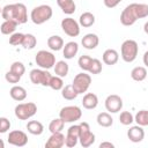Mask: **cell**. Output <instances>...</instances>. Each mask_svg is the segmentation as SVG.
<instances>
[{
  "label": "cell",
  "instance_id": "obj_1",
  "mask_svg": "<svg viewBox=\"0 0 148 148\" xmlns=\"http://www.w3.org/2000/svg\"><path fill=\"white\" fill-rule=\"evenodd\" d=\"M148 16V5L146 3H131L124 8L120 14V22L125 27L133 25L136 20Z\"/></svg>",
  "mask_w": 148,
  "mask_h": 148
},
{
  "label": "cell",
  "instance_id": "obj_2",
  "mask_svg": "<svg viewBox=\"0 0 148 148\" xmlns=\"http://www.w3.org/2000/svg\"><path fill=\"white\" fill-rule=\"evenodd\" d=\"M1 16L3 20H13L18 24H23L28 21L27 7L21 2L6 5L1 10Z\"/></svg>",
  "mask_w": 148,
  "mask_h": 148
},
{
  "label": "cell",
  "instance_id": "obj_3",
  "mask_svg": "<svg viewBox=\"0 0 148 148\" xmlns=\"http://www.w3.org/2000/svg\"><path fill=\"white\" fill-rule=\"evenodd\" d=\"M52 14H53V10L49 5H40V6L35 7L31 10L30 18L35 24L39 25L49 21L52 17Z\"/></svg>",
  "mask_w": 148,
  "mask_h": 148
},
{
  "label": "cell",
  "instance_id": "obj_4",
  "mask_svg": "<svg viewBox=\"0 0 148 148\" xmlns=\"http://www.w3.org/2000/svg\"><path fill=\"white\" fill-rule=\"evenodd\" d=\"M139 52V46L138 43L133 39H126L120 47V53H121V58L124 61L126 62H132L136 59Z\"/></svg>",
  "mask_w": 148,
  "mask_h": 148
},
{
  "label": "cell",
  "instance_id": "obj_5",
  "mask_svg": "<svg viewBox=\"0 0 148 148\" xmlns=\"http://www.w3.org/2000/svg\"><path fill=\"white\" fill-rule=\"evenodd\" d=\"M15 116L16 118H18L20 120H27L31 117H34L37 112V105L32 102H28V103H21L17 104L15 106Z\"/></svg>",
  "mask_w": 148,
  "mask_h": 148
},
{
  "label": "cell",
  "instance_id": "obj_6",
  "mask_svg": "<svg viewBox=\"0 0 148 148\" xmlns=\"http://www.w3.org/2000/svg\"><path fill=\"white\" fill-rule=\"evenodd\" d=\"M35 61L40 68L50 69L56 65V57L53 56V53H51L46 50H40L37 52Z\"/></svg>",
  "mask_w": 148,
  "mask_h": 148
},
{
  "label": "cell",
  "instance_id": "obj_7",
  "mask_svg": "<svg viewBox=\"0 0 148 148\" xmlns=\"http://www.w3.org/2000/svg\"><path fill=\"white\" fill-rule=\"evenodd\" d=\"M82 116V111L79 106L76 105H68L65 106L60 110L59 117L65 121V123H74L79 120Z\"/></svg>",
  "mask_w": 148,
  "mask_h": 148
},
{
  "label": "cell",
  "instance_id": "obj_8",
  "mask_svg": "<svg viewBox=\"0 0 148 148\" xmlns=\"http://www.w3.org/2000/svg\"><path fill=\"white\" fill-rule=\"evenodd\" d=\"M79 126H80V138H79L80 145L83 148H88L95 142V134L90 131L88 123L82 121L79 124Z\"/></svg>",
  "mask_w": 148,
  "mask_h": 148
},
{
  "label": "cell",
  "instance_id": "obj_9",
  "mask_svg": "<svg viewBox=\"0 0 148 148\" xmlns=\"http://www.w3.org/2000/svg\"><path fill=\"white\" fill-rule=\"evenodd\" d=\"M91 83V76L87 73H79L75 75L72 86L75 89V91L77 94H83L88 90V88L90 87Z\"/></svg>",
  "mask_w": 148,
  "mask_h": 148
},
{
  "label": "cell",
  "instance_id": "obj_10",
  "mask_svg": "<svg viewBox=\"0 0 148 148\" xmlns=\"http://www.w3.org/2000/svg\"><path fill=\"white\" fill-rule=\"evenodd\" d=\"M30 80L34 84H42L44 87H49L50 86V81L52 79V75L46 71V69H32L29 74Z\"/></svg>",
  "mask_w": 148,
  "mask_h": 148
},
{
  "label": "cell",
  "instance_id": "obj_11",
  "mask_svg": "<svg viewBox=\"0 0 148 148\" xmlns=\"http://www.w3.org/2000/svg\"><path fill=\"white\" fill-rule=\"evenodd\" d=\"M62 31L69 37H76L80 34V23L72 17H66L61 21Z\"/></svg>",
  "mask_w": 148,
  "mask_h": 148
},
{
  "label": "cell",
  "instance_id": "obj_12",
  "mask_svg": "<svg viewBox=\"0 0 148 148\" xmlns=\"http://www.w3.org/2000/svg\"><path fill=\"white\" fill-rule=\"evenodd\" d=\"M121 108H123V99L120 96L112 94V95H109L106 97V99H105L106 111H109L111 113H117L121 110Z\"/></svg>",
  "mask_w": 148,
  "mask_h": 148
},
{
  "label": "cell",
  "instance_id": "obj_13",
  "mask_svg": "<svg viewBox=\"0 0 148 148\" xmlns=\"http://www.w3.org/2000/svg\"><path fill=\"white\" fill-rule=\"evenodd\" d=\"M8 142L16 147H23L28 143V136L22 131H12L8 135Z\"/></svg>",
  "mask_w": 148,
  "mask_h": 148
},
{
  "label": "cell",
  "instance_id": "obj_14",
  "mask_svg": "<svg viewBox=\"0 0 148 148\" xmlns=\"http://www.w3.org/2000/svg\"><path fill=\"white\" fill-rule=\"evenodd\" d=\"M80 138V126L79 125H72L67 130V135L65 140V146L66 147H75L77 143V140Z\"/></svg>",
  "mask_w": 148,
  "mask_h": 148
},
{
  "label": "cell",
  "instance_id": "obj_15",
  "mask_svg": "<svg viewBox=\"0 0 148 148\" xmlns=\"http://www.w3.org/2000/svg\"><path fill=\"white\" fill-rule=\"evenodd\" d=\"M65 140H66V136L61 132L52 133V135L47 139L45 147L46 148H61L62 146H65Z\"/></svg>",
  "mask_w": 148,
  "mask_h": 148
},
{
  "label": "cell",
  "instance_id": "obj_16",
  "mask_svg": "<svg viewBox=\"0 0 148 148\" xmlns=\"http://www.w3.org/2000/svg\"><path fill=\"white\" fill-rule=\"evenodd\" d=\"M127 138L130 139V141L132 142H141L145 138V131L142 128V126L136 125V126H132L128 131H127Z\"/></svg>",
  "mask_w": 148,
  "mask_h": 148
},
{
  "label": "cell",
  "instance_id": "obj_17",
  "mask_svg": "<svg viewBox=\"0 0 148 148\" xmlns=\"http://www.w3.org/2000/svg\"><path fill=\"white\" fill-rule=\"evenodd\" d=\"M98 43H99V38L96 34H87L81 39L82 46L87 50H94L95 47H97Z\"/></svg>",
  "mask_w": 148,
  "mask_h": 148
},
{
  "label": "cell",
  "instance_id": "obj_18",
  "mask_svg": "<svg viewBox=\"0 0 148 148\" xmlns=\"http://www.w3.org/2000/svg\"><path fill=\"white\" fill-rule=\"evenodd\" d=\"M82 105L84 109L92 110L98 105V97L94 92H88L82 98Z\"/></svg>",
  "mask_w": 148,
  "mask_h": 148
},
{
  "label": "cell",
  "instance_id": "obj_19",
  "mask_svg": "<svg viewBox=\"0 0 148 148\" xmlns=\"http://www.w3.org/2000/svg\"><path fill=\"white\" fill-rule=\"evenodd\" d=\"M118 60H119V54H118V52L116 50L108 49V50L104 51V53H103V62L104 64L112 66V65L117 64Z\"/></svg>",
  "mask_w": 148,
  "mask_h": 148
},
{
  "label": "cell",
  "instance_id": "obj_20",
  "mask_svg": "<svg viewBox=\"0 0 148 148\" xmlns=\"http://www.w3.org/2000/svg\"><path fill=\"white\" fill-rule=\"evenodd\" d=\"M77 51H79L77 43H75V42H68V43L65 44L64 50H62V53H64L65 59H72V58H74L76 56Z\"/></svg>",
  "mask_w": 148,
  "mask_h": 148
},
{
  "label": "cell",
  "instance_id": "obj_21",
  "mask_svg": "<svg viewBox=\"0 0 148 148\" xmlns=\"http://www.w3.org/2000/svg\"><path fill=\"white\" fill-rule=\"evenodd\" d=\"M9 95L14 101L21 102V101H24L27 98V90L21 86H14L10 88Z\"/></svg>",
  "mask_w": 148,
  "mask_h": 148
},
{
  "label": "cell",
  "instance_id": "obj_22",
  "mask_svg": "<svg viewBox=\"0 0 148 148\" xmlns=\"http://www.w3.org/2000/svg\"><path fill=\"white\" fill-rule=\"evenodd\" d=\"M57 3L61 8V10L67 15L73 14L75 12V9H76L74 0H57Z\"/></svg>",
  "mask_w": 148,
  "mask_h": 148
},
{
  "label": "cell",
  "instance_id": "obj_23",
  "mask_svg": "<svg viewBox=\"0 0 148 148\" xmlns=\"http://www.w3.org/2000/svg\"><path fill=\"white\" fill-rule=\"evenodd\" d=\"M47 46L52 51H59V50L64 49V39L60 36H58V35H53V36L49 37Z\"/></svg>",
  "mask_w": 148,
  "mask_h": 148
},
{
  "label": "cell",
  "instance_id": "obj_24",
  "mask_svg": "<svg viewBox=\"0 0 148 148\" xmlns=\"http://www.w3.org/2000/svg\"><path fill=\"white\" fill-rule=\"evenodd\" d=\"M27 130L32 135H40L44 132V126L38 120H30L27 124Z\"/></svg>",
  "mask_w": 148,
  "mask_h": 148
},
{
  "label": "cell",
  "instance_id": "obj_25",
  "mask_svg": "<svg viewBox=\"0 0 148 148\" xmlns=\"http://www.w3.org/2000/svg\"><path fill=\"white\" fill-rule=\"evenodd\" d=\"M79 23H80V25H82L84 28L91 27L95 23V15L92 13H90V12H84V13H82L80 15Z\"/></svg>",
  "mask_w": 148,
  "mask_h": 148
},
{
  "label": "cell",
  "instance_id": "obj_26",
  "mask_svg": "<svg viewBox=\"0 0 148 148\" xmlns=\"http://www.w3.org/2000/svg\"><path fill=\"white\" fill-rule=\"evenodd\" d=\"M97 124L102 127H110L113 124V119L109 112H101L97 114Z\"/></svg>",
  "mask_w": 148,
  "mask_h": 148
},
{
  "label": "cell",
  "instance_id": "obj_27",
  "mask_svg": "<svg viewBox=\"0 0 148 148\" xmlns=\"http://www.w3.org/2000/svg\"><path fill=\"white\" fill-rule=\"evenodd\" d=\"M18 25V23L16 21H13V20H5L1 24V32L3 35H12L14 34L16 27Z\"/></svg>",
  "mask_w": 148,
  "mask_h": 148
},
{
  "label": "cell",
  "instance_id": "obj_28",
  "mask_svg": "<svg viewBox=\"0 0 148 148\" xmlns=\"http://www.w3.org/2000/svg\"><path fill=\"white\" fill-rule=\"evenodd\" d=\"M147 69L142 66H136L132 69L131 72V77L134 80V81H143L146 77H147Z\"/></svg>",
  "mask_w": 148,
  "mask_h": 148
},
{
  "label": "cell",
  "instance_id": "obj_29",
  "mask_svg": "<svg viewBox=\"0 0 148 148\" xmlns=\"http://www.w3.org/2000/svg\"><path fill=\"white\" fill-rule=\"evenodd\" d=\"M68 71H69V67H68V64L66 61L59 60L58 62H56V65H54V73H56V75H58L60 77H65L68 74Z\"/></svg>",
  "mask_w": 148,
  "mask_h": 148
},
{
  "label": "cell",
  "instance_id": "obj_30",
  "mask_svg": "<svg viewBox=\"0 0 148 148\" xmlns=\"http://www.w3.org/2000/svg\"><path fill=\"white\" fill-rule=\"evenodd\" d=\"M77 95H79V94L75 91V89L73 88L72 84H67V86H65V87L61 89V96H62L65 99H67V101L75 99V98L77 97Z\"/></svg>",
  "mask_w": 148,
  "mask_h": 148
},
{
  "label": "cell",
  "instance_id": "obj_31",
  "mask_svg": "<svg viewBox=\"0 0 148 148\" xmlns=\"http://www.w3.org/2000/svg\"><path fill=\"white\" fill-rule=\"evenodd\" d=\"M64 126H65V121L59 117V118H56L53 119L50 125H49V131L51 133H59L64 130Z\"/></svg>",
  "mask_w": 148,
  "mask_h": 148
},
{
  "label": "cell",
  "instance_id": "obj_32",
  "mask_svg": "<svg viewBox=\"0 0 148 148\" xmlns=\"http://www.w3.org/2000/svg\"><path fill=\"white\" fill-rule=\"evenodd\" d=\"M37 44V38L32 34H25L24 39L22 42V46L25 50H32Z\"/></svg>",
  "mask_w": 148,
  "mask_h": 148
},
{
  "label": "cell",
  "instance_id": "obj_33",
  "mask_svg": "<svg viewBox=\"0 0 148 148\" xmlns=\"http://www.w3.org/2000/svg\"><path fill=\"white\" fill-rule=\"evenodd\" d=\"M134 121H136L140 126H148V110H140L134 117Z\"/></svg>",
  "mask_w": 148,
  "mask_h": 148
},
{
  "label": "cell",
  "instance_id": "obj_34",
  "mask_svg": "<svg viewBox=\"0 0 148 148\" xmlns=\"http://www.w3.org/2000/svg\"><path fill=\"white\" fill-rule=\"evenodd\" d=\"M91 61H92V58L89 57V56H81L79 58V67L82 69V71H86V72H89V68L91 66Z\"/></svg>",
  "mask_w": 148,
  "mask_h": 148
},
{
  "label": "cell",
  "instance_id": "obj_35",
  "mask_svg": "<svg viewBox=\"0 0 148 148\" xmlns=\"http://www.w3.org/2000/svg\"><path fill=\"white\" fill-rule=\"evenodd\" d=\"M119 121L123 125L127 126V125H131L134 121V117H133V114L130 111H123L120 113V116H119Z\"/></svg>",
  "mask_w": 148,
  "mask_h": 148
},
{
  "label": "cell",
  "instance_id": "obj_36",
  "mask_svg": "<svg viewBox=\"0 0 148 148\" xmlns=\"http://www.w3.org/2000/svg\"><path fill=\"white\" fill-rule=\"evenodd\" d=\"M23 39H24V34H22V32H14L9 37V44L14 45V46L22 45Z\"/></svg>",
  "mask_w": 148,
  "mask_h": 148
},
{
  "label": "cell",
  "instance_id": "obj_37",
  "mask_svg": "<svg viewBox=\"0 0 148 148\" xmlns=\"http://www.w3.org/2000/svg\"><path fill=\"white\" fill-rule=\"evenodd\" d=\"M49 87H51L53 90H61V89L64 88V81H62V79H61L60 76H58V75L52 76Z\"/></svg>",
  "mask_w": 148,
  "mask_h": 148
},
{
  "label": "cell",
  "instance_id": "obj_38",
  "mask_svg": "<svg viewBox=\"0 0 148 148\" xmlns=\"http://www.w3.org/2000/svg\"><path fill=\"white\" fill-rule=\"evenodd\" d=\"M102 72V62L96 59V58H92V61H91V66L89 68V73L90 74H99Z\"/></svg>",
  "mask_w": 148,
  "mask_h": 148
},
{
  "label": "cell",
  "instance_id": "obj_39",
  "mask_svg": "<svg viewBox=\"0 0 148 148\" xmlns=\"http://www.w3.org/2000/svg\"><path fill=\"white\" fill-rule=\"evenodd\" d=\"M10 71L22 76L24 74V72H25V67H24V65L21 61H14L10 65Z\"/></svg>",
  "mask_w": 148,
  "mask_h": 148
},
{
  "label": "cell",
  "instance_id": "obj_40",
  "mask_svg": "<svg viewBox=\"0 0 148 148\" xmlns=\"http://www.w3.org/2000/svg\"><path fill=\"white\" fill-rule=\"evenodd\" d=\"M5 79H6V81L9 82V83H17V82H20V80H21V75L16 74V73H14V72H12V71L9 69V72L6 73Z\"/></svg>",
  "mask_w": 148,
  "mask_h": 148
},
{
  "label": "cell",
  "instance_id": "obj_41",
  "mask_svg": "<svg viewBox=\"0 0 148 148\" xmlns=\"http://www.w3.org/2000/svg\"><path fill=\"white\" fill-rule=\"evenodd\" d=\"M10 128V121L6 117L0 118V133H6Z\"/></svg>",
  "mask_w": 148,
  "mask_h": 148
},
{
  "label": "cell",
  "instance_id": "obj_42",
  "mask_svg": "<svg viewBox=\"0 0 148 148\" xmlns=\"http://www.w3.org/2000/svg\"><path fill=\"white\" fill-rule=\"evenodd\" d=\"M103 2L108 8H114L119 2H121V0H103Z\"/></svg>",
  "mask_w": 148,
  "mask_h": 148
},
{
  "label": "cell",
  "instance_id": "obj_43",
  "mask_svg": "<svg viewBox=\"0 0 148 148\" xmlns=\"http://www.w3.org/2000/svg\"><path fill=\"white\" fill-rule=\"evenodd\" d=\"M104 147L113 148V147H114V145H113V143H111V142H108V141H105V142H101V145H99V148H104Z\"/></svg>",
  "mask_w": 148,
  "mask_h": 148
},
{
  "label": "cell",
  "instance_id": "obj_44",
  "mask_svg": "<svg viewBox=\"0 0 148 148\" xmlns=\"http://www.w3.org/2000/svg\"><path fill=\"white\" fill-rule=\"evenodd\" d=\"M143 64L148 67V51H146L143 54Z\"/></svg>",
  "mask_w": 148,
  "mask_h": 148
},
{
  "label": "cell",
  "instance_id": "obj_45",
  "mask_svg": "<svg viewBox=\"0 0 148 148\" xmlns=\"http://www.w3.org/2000/svg\"><path fill=\"white\" fill-rule=\"evenodd\" d=\"M143 31L148 35V21H147V22L145 23V25H143Z\"/></svg>",
  "mask_w": 148,
  "mask_h": 148
}]
</instances>
